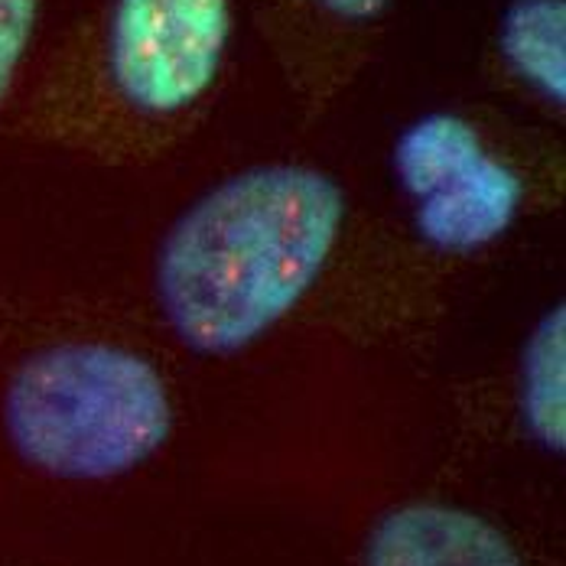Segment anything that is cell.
Listing matches in <instances>:
<instances>
[{"mask_svg":"<svg viewBox=\"0 0 566 566\" xmlns=\"http://www.w3.org/2000/svg\"><path fill=\"white\" fill-rule=\"evenodd\" d=\"M348 226L336 176L306 164H258L196 196L154 254V303L199 358L264 342L329 271Z\"/></svg>","mask_w":566,"mask_h":566,"instance_id":"cell-1","label":"cell"},{"mask_svg":"<svg viewBox=\"0 0 566 566\" xmlns=\"http://www.w3.org/2000/svg\"><path fill=\"white\" fill-rule=\"evenodd\" d=\"M231 36L234 0H105L69 33L20 127L105 167L154 164L209 114Z\"/></svg>","mask_w":566,"mask_h":566,"instance_id":"cell-2","label":"cell"},{"mask_svg":"<svg viewBox=\"0 0 566 566\" xmlns=\"http://www.w3.org/2000/svg\"><path fill=\"white\" fill-rule=\"evenodd\" d=\"M176 407L164 371L105 339H62L27 352L0 395L17 459L65 482H108L167 447Z\"/></svg>","mask_w":566,"mask_h":566,"instance_id":"cell-3","label":"cell"},{"mask_svg":"<svg viewBox=\"0 0 566 566\" xmlns=\"http://www.w3.org/2000/svg\"><path fill=\"white\" fill-rule=\"evenodd\" d=\"M290 92L316 114L368 62L395 0H251Z\"/></svg>","mask_w":566,"mask_h":566,"instance_id":"cell-4","label":"cell"},{"mask_svg":"<svg viewBox=\"0 0 566 566\" xmlns=\"http://www.w3.org/2000/svg\"><path fill=\"white\" fill-rule=\"evenodd\" d=\"M361 566H524V560L489 517L447 502H407L371 524Z\"/></svg>","mask_w":566,"mask_h":566,"instance_id":"cell-5","label":"cell"},{"mask_svg":"<svg viewBox=\"0 0 566 566\" xmlns=\"http://www.w3.org/2000/svg\"><path fill=\"white\" fill-rule=\"evenodd\" d=\"M524 196V179L485 150L417 199V231L437 251L465 258L489 248L514 226Z\"/></svg>","mask_w":566,"mask_h":566,"instance_id":"cell-6","label":"cell"},{"mask_svg":"<svg viewBox=\"0 0 566 566\" xmlns=\"http://www.w3.org/2000/svg\"><path fill=\"white\" fill-rule=\"evenodd\" d=\"M517 410L527 437L547 453L566 447V306L557 300L527 329L517 358Z\"/></svg>","mask_w":566,"mask_h":566,"instance_id":"cell-7","label":"cell"},{"mask_svg":"<svg viewBox=\"0 0 566 566\" xmlns=\"http://www.w3.org/2000/svg\"><path fill=\"white\" fill-rule=\"evenodd\" d=\"M499 53L544 102H566V3L511 0L499 20Z\"/></svg>","mask_w":566,"mask_h":566,"instance_id":"cell-8","label":"cell"},{"mask_svg":"<svg viewBox=\"0 0 566 566\" xmlns=\"http://www.w3.org/2000/svg\"><path fill=\"white\" fill-rule=\"evenodd\" d=\"M485 154L482 134L459 114L437 112L413 120L395 144V172L400 186L420 199L453 172Z\"/></svg>","mask_w":566,"mask_h":566,"instance_id":"cell-9","label":"cell"},{"mask_svg":"<svg viewBox=\"0 0 566 566\" xmlns=\"http://www.w3.org/2000/svg\"><path fill=\"white\" fill-rule=\"evenodd\" d=\"M43 20V0H0V112L17 98Z\"/></svg>","mask_w":566,"mask_h":566,"instance_id":"cell-10","label":"cell"}]
</instances>
